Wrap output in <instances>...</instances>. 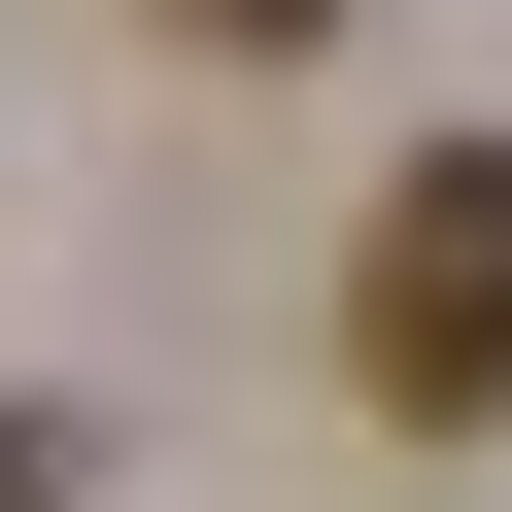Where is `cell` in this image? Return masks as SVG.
Masks as SVG:
<instances>
[{
    "instance_id": "7a4b0ae2",
    "label": "cell",
    "mask_w": 512,
    "mask_h": 512,
    "mask_svg": "<svg viewBox=\"0 0 512 512\" xmlns=\"http://www.w3.org/2000/svg\"><path fill=\"white\" fill-rule=\"evenodd\" d=\"M171 35H308V0H171Z\"/></svg>"
},
{
    "instance_id": "6da1fadb",
    "label": "cell",
    "mask_w": 512,
    "mask_h": 512,
    "mask_svg": "<svg viewBox=\"0 0 512 512\" xmlns=\"http://www.w3.org/2000/svg\"><path fill=\"white\" fill-rule=\"evenodd\" d=\"M342 410H410V444L512 410V137H410V171H376V239H342Z\"/></svg>"
},
{
    "instance_id": "3957f363",
    "label": "cell",
    "mask_w": 512,
    "mask_h": 512,
    "mask_svg": "<svg viewBox=\"0 0 512 512\" xmlns=\"http://www.w3.org/2000/svg\"><path fill=\"white\" fill-rule=\"evenodd\" d=\"M0 512H69V478H35V444H0Z\"/></svg>"
}]
</instances>
